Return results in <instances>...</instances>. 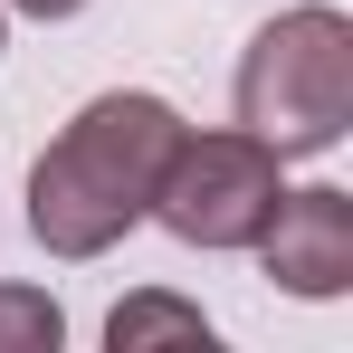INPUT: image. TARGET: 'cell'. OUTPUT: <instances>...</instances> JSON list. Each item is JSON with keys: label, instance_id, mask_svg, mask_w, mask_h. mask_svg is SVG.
<instances>
[{"label": "cell", "instance_id": "1", "mask_svg": "<svg viewBox=\"0 0 353 353\" xmlns=\"http://www.w3.org/2000/svg\"><path fill=\"white\" fill-rule=\"evenodd\" d=\"M181 143V115L163 96H96L29 172V239L48 258H105L134 220H153L163 163Z\"/></svg>", "mask_w": 353, "mask_h": 353}, {"label": "cell", "instance_id": "2", "mask_svg": "<svg viewBox=\"0 0 353 353\" xmlns=\"http://www.w3.org/2000/svg\"><path fill=\"white\" fill-rule=\"evenodd\" d=\"M239 124L296 163V153H334L353 134V19L305 0V10H277L248 58H239Z\"/></svg>", "mask_w": 353, "mask_h": 353}, {"label": "cell", "instance_id": "3", "mask_svg": "<svg viewBox=\"0 0 353 353\" xmlns=\"http://www.w3.org/2000/svg\"><path fill=\"white\" fill-rule=\"evenodd\" d=\"M277 153L258 134H191L181 124L172 163H163V191H153V220L181 239V248H248L277 210Z\"/></svg>", "mask_w": 353, "mask_h": 353}, {"label": "cell", "instance_id": "4", "mask_svg": "<svg viewBox=\"0 0 353 353\" xmlns=\"http://www.w3.org/2000/svg\"><path fill=\"white\" fill-rule=\"evenodd\" d=\"M248 248H258V268L287 296H344L353 287V191H334V181L277 191L268 230L248 239Z\"/></svg>", "mask_w": 353, "mask_h": 353}, {"label": "cell", "instance_id": "5", "mask_svg": "<svg viewBox=\"0 0 353 353\" xmlns=\"http://www.w3.org/2000/svg\"><path fill=\"white\" fill-rule=\"evenodd\" d=\"M105 344L115 353H143V344H210V315L181 305V296H124L105 315Z\"/></svg>", "mask_w": 353, "mask_h": 353}, {"label": "cell", "instance_id": "6", "mask_svg": "<svg viewBox=\"0 0 353 353\" xmlns=\"http://www.w3.org/2000/svg\"><path fill=\"white\" fill-rule=\"evenodd\" d=\"M58 334H67L58 296H39V287H0V353H58Z\"/></svg>", "mask_w": 353, "mask_h": 353}, {"label": "cell", "instance_id": "7", "mask_svg": "<svg viewBox=\"0 0 353 353\" xmlns=\"http://www.w3.org/2000/svg\"><path fill=\"white\" fill-rule=\"evenodd\" d=\"M10 10H29V19H77L86 0H10Z\"/></svg>", "mask_w": 353, "mask_h": 353}, {"label": "cell", "instance_id": "8", "mask_svg": "<svg viewBox=\"0 0 353 353\" xmlns=\"http://www.w3.org/2000/svg\"><path fill=\"white\" fill-rule=\"evenodd\" d=\"M0 48H10V10H0Z\"/></svg>", "mask_w": 353, "mask_h": 353}]
</instances>
